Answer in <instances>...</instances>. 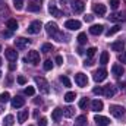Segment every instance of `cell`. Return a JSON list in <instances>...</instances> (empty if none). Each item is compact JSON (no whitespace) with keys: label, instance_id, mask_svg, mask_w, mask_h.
Here are the masks:
<instances>
[{"label":"cell","instance_id":"obj_38","mask_svg":"<svg viewBox=\"0 0 126 126\" xmlns=\"http://www.w3.org/2000/svg\"><path fill=\"white\" fill-rule=\"evenodd\" d=\"M51 67H53L51 60H46V62H44V70H51Z\"/></svg>","mask_w":126,"mask_h":126},{"label":"cell","instance_id":"obj_15","mask_svg":"<svg viewBox=\"0 0 126 126\" xmlns=\"http://www.w3.org/2000/svg\"><path fill=\"white\" fill-rule=\"evenodd\" d=\"M103 94L106 95L107 98H110V97H113V95L116 94V88H114L113 85H106V87L103 88Z\"/></svg>","mask_w":126,"mask_h":126},{"label":"cell","instance_id":"obj_47","mask_svg":"<svg viewBox=\"0 0 126 126\" xmlns=\"http://www.w3.org/2000/svg\"><path fill=\"white\" fill-rule=\"evenodd\" d=\"M1 35H3L4 38H7V37H10V35H12V31H10V30H9V31H3V32H1Z\"/></svg>","mask_w":126,"mask_h":126},{"label":"cell","instance_id":"obj_12","mask_svg":"<svg viewBox=\"0 0 126 126\" xmlns=\"http://www.w3.org/2000/svg\"><path fill=\"white\" fill-rule=\"evenodd\" d=\"M24 104H25V98H22L21 95H16V97L12 98V107H13V109H19V107H22Z\"/></svg>","mask_w":126,"mask_h":126},{"label":"cell","instance_id":"obj_31","mask_svg":"<svg viewBox=\"0 0 126 126\" xmlns=\"http://www.w3.org/2000/svg\"><path fill=\"white\" fill-rule=\"evenodd\" d=\"M119 30H120V27H119V25H114V27H111L106 34H107V37H110V35H114L116 32H119Z\"/></svg>","mask_w":126,"mask_h":126},{"label":"cell","instance_id":"obj_53","mask_svg":"<svg viewBox=\"0 0 126 126\" xmlns=\"http://www.w3.org/2000/svg\"><path fill=\"white\" fill-rule=\"evenodd\" d=\"M0 50H1V46H0Z\"/></svg>","mask_w":126,"mask_h":126},{"label":"cell","instance_id":"obj_39","mask_svg":"<svg viewBox=\"0 0 126 126\" xmlns=\"http://www.w3.org/2000/svg\"><path fill=\"white\" fill-rule=\"evenodd\" d=\"M95 51H97V48H95V47L88 48V50H87V56H88V57H93V56L95 54Z\"/></svg>","mask_w":126,"mask_h":126},{"label":"cell","instance_id":"obj_30","mask_svg":"<svg viewBox=\"0 0 126 126\" xmlns=\"http://www.w3.org/2000/svg\"><path fill=\"white\" fill-rule=\"evenodd\" d=\"M9 100H12L9 93H1L0 94V103H7Z\"/></svg>","mask_w":126,"mask_h":126},{"label":"cell","instance_id":"obj_44","mask_svg":"<svg viewBox=\"0 0 126 126\" xmlns=\"http://www.w3.org/2000/svg\"><path fill=\"white\" fill-rule=\"evenodd\" d=\"M119 60H120L122 63H125V64H126V51H123V53L119 56Z\"/></svg>","mask_w":126,"mask_h":126},{"label":"cell","instance_id":"obj_25","mask_svg":"<svg viewBox=\"0 0 126 126\" xmlns=\"http://www.w3.org/2000/svg\"><path fill=\"white\" fill-rule=\"evenodd\" d=\"M6 27H7L12 32L16 31V30H18V22H16V19H9L7 24H6Z\"/></svg>","mask_w":126,"mask_h":126},{"label":"cell","instance_id":"obj_36","mask_svg":"<svg viewBox=\"0 0 126 126\" xmlns=\"http://www.w3.org/2000/svg\"><path fill=\"white\" fill-rule=\"evenodd\" d=\"M119 4H120V0H110V7H111V9L116 10V9L119 7Z\"/></svg>","mask_w":126,"mask_h":126},{"label":"cell","instance_id":"obj_42","mask_svg":"<svg viewBox=\"0 0 126 126\" xmlns=\"http://www.w3.org/2000/svg\"><path fill=\"white\" fill-rule=\"evenodd\" d=\"M76 122H81V123H87V116H78L76 117Z\"/></svg>","mask_w":126,"mask_h":126},{"label":"cell","instance_id":"obj_22","mask_svg":"<svg viewBox=\"0 0 126 126\" xmlns=\"http://www.w3.org/2000/svg\"><path fill=\"white\" fill-rule=\"evenodd\" d=\"M27 119H28V110H21L18 113V122L19 123H24Z\"/></svg>","mask_w":126,"mask_h":126},{"label":"cell","instance_id":"obj_29","mask_svg":"<svg viewBox=\"0 0 126 126\" xmlns=\"http://www.w3.org/2000/svg\"><path fill=\"white\" fill-rule=\"evenodd\" d=\"M75 98H76V94L75 93H66V95H64V101L66 103H72Z\"/></svg>","mask_w":126,"mask_h":126},{"label":"cell","instance_id":"obj_7","mask_svg":"<svg viewBox=\"0 0 126 126\" xmlns=\"http://www.w3.org/2000/svg\"><path fill=\"white\" fill-rule=\"evenodd\" d=\"M85 9V3L82 0H72V10L75 13H82Z\"/></svg>","mask_w":126,"mask_h":126},{"label":"cell","instance_id":"obj_14","mask_svg":"<svg viewBox=\"0 0 126 126\" xmlns=\"http://www.w3.org/2000/svg\"><path fill=\"white\" fill-rule=\"evenodd\" d=\"M111 50L113 51H125V41H122V40L114 41L111 44Z\"/></svg>","mask_w":126,"mask_h":126},{"label":"cell","instance_id":"obj_54","mask_svg":"<svg viewBox=\"0 0 126 126\" xmlns=\"http://www.w3.org/2000/svg\"><path fill=\"white\" fill-rule=\"evenodd\" d=\"M0 76H1V73H0Z\"/></svg>","mask_w":126,"mask_h":126},{"label":"cell","instance_id":"obj_37","mask_svg":"<svg viewBox=\"0 0 126 126\" xmlns=\"http://www.w3.org/2000/svg\"><path fill=\"white\" fill-rule=\"evenodd\" d=\"M25 94L30 95V97L35 94V90H34V87H27V88H25Z\"/></svg>","mask_w":126,"mask_h":126},{"label":"cell","instance_id":"obj_28","mask_svg":"<svg viewBox=\"0 0 126 126\" xmlns=\"http://www.w3.org/2000/svg\"><path fill=\"white\" fill-rule=\"evenodd\" d=\"M100 63L101 64H107L109 63V53L107 51H103L101 56H100Z\"/></svg>","mask_w":126,"mask_h":126},{"label":"cell","instance_id":"obj_9","mask_svg":"<svg viewBox=\"0 0 126 126\" xmlns=\"http://www.w3.org/2000/svg\"><path fill=\"white\" fill-rule=\"evenodd\" d=\"M75 82L78 84V87H87V84H88V78H87V75H84V73H76L75 75Z\"/></svg>","mask_w":126,"mask_h":126},{"label":"cell","instance_id":"obj_32","mask_svg":"<svg viewBox=\"0 0 126 126\" xmlns=\"http://www.w3.org/2000/svg\"><path fill=\"white\" fill-rule=\"evenodd\" d=\"M76 40H78L79 44H85V43H87V34H85V32H81Z\"/></svg>","mask_w":126,"mask_h":126},{"label":"cell","instance_id":"obj_6","mask_svg":"<svg viewBox=\"0 0 126 126\" xmlns=\"http://www.w3.org/2000/svg\"><path fill=\"white\" fill-rule=\"evenodd\" d=\"M106 78H107V70H106L104 67L97 69V70L94 72V81L95 82H103Z\"/></svg>","mask_w":126,"mask_h":126},{"label":"cell","instance_id":"obj_52","mask_svg":"<svg viewBox=\"0 0 126 126\" xmlns=\"http://www.w3.org/2000/svg\"><path fill=\"white\" fill-rule=\"evenodd\" d=\"M0 66H1V59H0Z\"/></svg>","mask_w":126,"mask_h":126},{"label":"cell","instance_id":"obj_46","mask_svg":"<svg viewBox=\"0 0 126 126\" xmlns=\"http://www.w3.org/2000/svg\"><path fill=\"white\" fill-rule=\"evenodd\" d=\"M93 93H94V94H103V88H100V87H98V88H94V90H93Z\"/></svg>","mask_w":126,"mask_h":126},{"label":"cell","instance_id":"obj_17","mask_svg":"<svg viewBox=\"0 0 126 126\" xmlns=\"http://www.w3.org/2000/svg\"><path fill=\"white\" fill-rule=\"evenodd\" d=\"M27 44H28V40L24 38V37H19V38L15 40V46H16V48H25Z\"/></svg>","mask_w":126,"mask_h":126},{"label":"cell","instance_id":"obj_19","mask_svg":"<svg viewBox=\"0 0 126 126\" xmlns=\"http://www.w3.org/2000/svg\"><path fill=\"white\" fill-rule=\"evenodd\" d=\"M104 31V27L103 25H93L91 28H90V34H93V35H100L101 32Z\"/></svg>","mask_w":126,"mask_h":126},{"label":"cell","instance_id":"obj_41","mask_svg":"<svg viewBox=\"0 0 126 126\" xmlns=\"http://www.w3.org/2000/svg\"><path fill=\"white\" fill-rule=\"evenodd\" d=\"M18 84L25 85V84H27V78H25V76H18Z\"/></svg>","mask_w":126,"mask_h":126},{"label":"cell","instance_id":"obj_43","mask_svg":"<svg viewBox=\"0 0 126 126\" xmlns=\"http://www.w3.org/2000/svg\"><path fill=\"white\" fill-rule=\"evenodd\" d=\"M38 126H47V119L46 117H41L38 120Z\"/></svg>","mask_w":126,"mask_h":126},{"label":"cell","instance_id":"obj_35","mask_svg":"<svg viewBox=\"0 0 126 126\" xmlns=\"http://www.w3.org/2000/svg\"><path fill=\"white\" fill-rule=\"evenodd\" d=\"M60 82H62L64 87H70V81L67 76H60Z\"/></svg>","mask_w":126,"mask_h":126},{"label":"cell","instance_id":"obj_8","mask_svg":"<svg viewBox=\"0 0 126 126\" xmlns=\"http://www.w3.org/2000/svg\"><path fill=\"white\" fill-rule=\"evenodd\" d=\"M41 28H43V25H41L40 21H32L27 31H28V34H38V32L41 31Z\"/></svg>","mask_w":126,"mask_h":126},{"label":"cell","instance_id":"obj_34","mask_svg":"<svg viewBox=\"0 0 126 126\" xmlns=\"http://www.w3.org/2000/svg\"><path fill=\"white\" fill-rule=\"evenodd\" d=\"M24 1H25V0H13L15 9H16V10H21V9L24 7Z\"/></svg>","mask_w":126,"mask_h":126},{"label":"cell","instance_id":"obj_45","mask_svg":"<svg viewBox=\"0 0 126 126\" xmlns=\"http://www.w3.org/2000/svg\"><path fill=\"white\" fill-rule=\"evenodd\" d=\"M84 19H85V22H93L94 16H93V15H85V16H84Z\"/></svg>","mask_w":126,"mask_h":126},{"label":"cell","instance_id":"obj_3","mask_svg":"<svg viewBox=\"0 0 126 126\" xmlns=\"http://www.w3.org/2000/svg\"><path fill=\"white\" fill-rule=\"evenodd\" d=\"M110 113H111V116H114L116 119H120V117L125 114V107L117 106V104H111V106H110Z\"/></svg>","mask_w":126,"mask_h":126},{"label":"cell","instance_id":"obj_16","mask_svg":"<svg viewBox=\"0 0 126 126\" xmlns=\"http://www.w3.org/2000/svg\"><path fill=\"white\" fill-rule=\"evenodd\" d=\"M109 21L110 22H123V21H126V16L122 13H113L109 16Z\"/></svg>","mask_w":126,"mask_h":126},{"label":"cell","instance_id":"obj_13","mask_svg":"<svg viewBox=\"0 0 126 126\" xmlns=\"http://www.w3.org/2000/svg\"><path fill=\"white\" fill-rule=\"evenodd\" d=\"M93 10H94L95 15H98V16H104V15H106V12H107L106 6H104V4H101V3H97V4H94Z\"/></svg>","mask_w":126,"mask_h":126},{"label":"cell","instance_id":"obj_51","mask_svg":"<svg viewBox=\"0 0 126 126\" xmlns=\"http://www.w3.org/2000/svg\"><path fill=\"white\" fill-rule=\"evenodd\" d=\"M84 64H85V66H91V64H93V62H91V60H87Z\"/></svg>","mask_w":126,"mask_h":126},{"label":"cell","instance_id":"obj_49","mask_svg":"<svg viewBox=\"0 0 126 126\" xmlns=\"http://www.w3.org/2000/svg\"><path fill=\"white\" fill-rule=\"evenodd\" d=\"M9 69H10V70H15V69H16V64H15V63H10V64H9Z\"/></svg>","mask_w":126,"mask_h":126},{"label":"cell","instance_id":"obj_1","mask_svg":"<svg viewBox=\"0 0 126 126\" xmlns=\"http://www.w3.org/2000/svg\"><path fill=\"white\" fill-rule=\"evenodd\" d=\"M46 31H47L48 35L54 37L57 41H63V38H64V35L60 32V30H59V27H57L56 22H48V24L46 25Z\"/></svg>","mask_w":126,"mask_h":126},{"label":"cell","instance_id":"obj_10","mask_svg":"<svg viewBox=\"0 0 126 126\" xmlns=\"http://www.w3.org/2000/svg\"><path fill=\"white\" fill-rule=\"evenodd\" d=\"M94 122L97 123V126H109L110 125V119L106 116H95Z\"/></svg>","mask_w":126,"mask_h":126},{"label":"cell","instance_id":"obj_5","mask_svg":"<svg viewBox=\"0 0 126 126\" xmlns=\"http://www.w3.org/2000/svg\"><path fill=\"white\" fill-rule=\"evenodd\" d=\"M64 28H67V30H70V31H76V30L81 28V22L76 21V19H67V21L64 22Z\"/></svg>","mask_w":126,"mask_h":126},{"label":"cell","instance_id":"obj_2","mask_svg":"<svg viewBox=\"0 0 126 126\" xmlns=\"http://www.w3.org/2000/svg\"><path fill=\"white\" fill-rule=\"evenodd\" d=\"M34 81H35V84L38 85V88H40V91H41L43 94H48V93H50V85H48V82H47L43 76H35Z\"/></svg>","mask_w":126,"mask_h":126},{"label":"cell","instance_id":"obj_4","mask_svg":"<svg viewBox=\"0 0 126 126\" xmlns=\"http://www.w3.org/2000/svg\"><path fill=\"white\" fill-rule=\"evenodd\" d=\"M25 62H30L32 64H38L40 63V53L37 51V50H31L30 53H28V57L25 59Z\"/></svg>","mask_w":126,"mask_h":126},{"label":"cell","instance_id":"obj_50","mask_svg":"<svg viewBox=\"0 0 126 126\" xmlns=\"http://www.w3.org/2000/svg\"><path fill=\"white\" fill-rule=\"evenodd\" d=\"M73 126H87V123H81V122H75Z\"/></svg>","mask_w":126,"mask_h":126},{"label":"cell","instance_id":"obj_21","mask_svg":"<svg viewBox=\"0 0 126 126\" xmlns=\"http://www.w3.org/2000/svg\"><path fill=\"white\" fill-rule=\"evenodd\" d=\"M62 116H63V110H62V109H54V110H53V113H51V117H53V120H54V122H59Z\"/></svg>","mask_w":126,"mask_h":126},{"label":"cell","instance_id":"obj_20","mask_svg":"<svg viewBox=\"0 0 126 126\" xmlns=\"http://www.w3.org/2000/svg\"><path fill=\"white\" fill-rule=\"evenodd\" d=\"M91 110H93V111H101V110H103V101L94 100V101L91 103Z\"/></svg>","mask_w":126,"mask_h":126},{"label":"cell","instance_id":"obj_11","mask_svg":"<svg viewBox=\"0 0 126 126\" xmlns=\"http://www.w3.org/2000/svg\"><path fill=\"white\" fill-rule=\"evenodd\" d=\"M4 54H6V57H7L9 62H16V59H18V51L13 50V48H6Z\"/></svg>","mask_w":126,"mask_h":126},{"label":"cell","instance_id":"obj_40","mask_svg":"<svg viewBox=\"0 0 126 126\" xmlns=\"http://www.w3.org/2000/svg\"><path fill=\"white\" fill-rule=\"evenodd\" d=\"M87 106H88V100H87V98H82V100L79 101V107H81V109H85Z\"/></svg>","mask_w":126,"mask_h":126},{"label":"cell","instance_id":"obj_27","mask_svg":"<svg viewBox=\"0 0 126 126\" xmlns=\"http://www.w3.org/2000/svg\"><path fill=\"white\" fill-rule=\"evenodd\" d=\"M13 122H15L13 116H12V114H7V116L4 117V122H3V125H4V126H12V125H13Z\"/></svg>","mask_w":126,"mask_h":126},{"label":"cell","instance_id":"obj_24","mask_svg":"<svg viewBox=\"0 0 126 126\" xmlns=\"http://www.w3.org/2000/svg\"><path fill=\"white\" fill-rule=\"evenodd\" d=\"M48 12H50L53 16H62V15H63V12H62V10H59L54 4H50V6H48Z\"/></svg>","mask_w":126,"mask_h":126},{"label":"cell","instance_id":"obj_33","mask_svg":"<svg viewBox=\"0 0 126 126\" xmlns=\"http://www.w3.org/2000/svg\"><path fill=\"white\" fill-rule=\"evenodd\" d=\"M41 51H44V53H50V51H53V46L48 44V43H46V44H43Z\"/></svg>","mask_w":126,"mask_h":126},{"label":"cell","instance_id":"obj_18","mask_svg":"<svg viewBox=\"0 0 126 126\" xmlns=\"http://www.w3.org/2000/svg\"><path fill=\"white\" fill-rule=\"evenodd\" d=\"M111 72H113L114 76H122V75L125 73V69H123V66H120V64H113Z\"/></svg>","mask_w":126,"mask_h":126},{"label":"cell","instance_id":"obj_26","mask_svg":"<svg viewBox=\"0 0 126 126\" xmlns=\"http://www.w3.org/2000/svg\"><path fill=\"white\" fill-rule=\"evenodd\" d=\"M73 113H75V109L70 107V106H67V107L63 109V116H64V117H72Z\"/></svg>","mask_w":126,"mask_h":126},{"label":"cell","instance_id":"obj_48","mask_svg":"<svg viewBox=\"0 0 126 126\" xmlns=\"http://www.w3.org/2000/svg\"><path fill=\"white\" fill-rule=\"evenodd\" d=\"M56 63H57V64H62L63 63V57L62 56H57V57H56Z\"/></svg>","mask_w":126,"mask_h":126},{"label":"cell","instance_id":"obj_23","mask_svg":"<svg viewBox=\"0 0 126 126\" xmlns=\"http://www.w3.org/2000/svg\"><path fill=\"white\" fill-rule=\"evenodd\" d=\"M41 9V4L40 3H37V1H30L28 3V10L30 12H38Z\"/></svg>","mask_w":126,"mask_h":126}]
</instances>
